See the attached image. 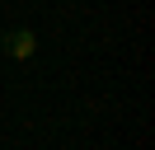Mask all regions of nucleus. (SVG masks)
Wrapping results in <instances>:
<instances>
[]
</instances>
